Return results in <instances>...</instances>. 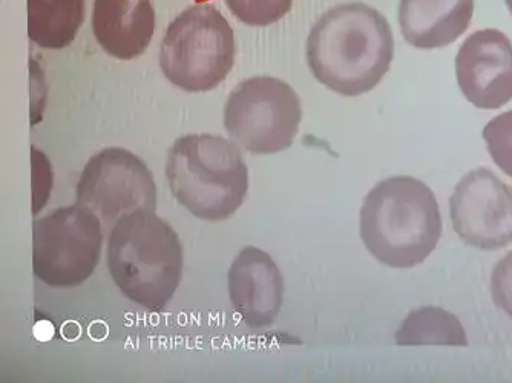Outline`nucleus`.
<instances>
[{
    "label": "nucleus",
    "instance_id": "nucleus-1",
    "mask_svg": "<svg viewBox=\"0 0 512 383\" xmlns=\"http://www.w3.org/2000/svg\"><path fill=\"white\" fill-rule=\"evenodd\" d=\"M315 79L344 97L373 91L390 69L394 39L384 14L362 2L325 11L306 46Z\"/></svg>",
    "mask_w": 512,
    "mask_h": 383
},
{
    "label": "nucleus",
    "instance_id": "nucleus-2",
    "mask_svg": "<svg viewBox=\"0 0 512 383\" xmlns=\"http://www.w3.org/2000/svg\"><path fill=\"white\" fill-rule=\"evenodd\" d=\"M442 215L433 190L413 177H391L368 192L361 209V238L368 252L391 269H413L442 238Z\"/></svg>",
    "mask_w": 512,
    "mask_h": 383
},
{
    "label": "nucleus",
    "instance_id": "nucleus-3",
    "mask_svg": "<svg viewBox=\"0 0 512 383\" xmlns=\"http://www.w3.org/2000/svg\"><path fill=\"white\" fill-rule=\"evenodd\" d=\"M106 264L120 292L140 307L160 311L183 275V247L171 224L154 210L120 218L108 236Z\"/></svg>",
    "mask_w": 512,
    "mask_h": 383
},
{
    "label": "nucleus",
    "instance_id": "nucleus-4",
    "mask_svg": "<svg viewBox=\"0 0 512 383\" xmlns=\"http://www.w3.org/2000/svg\"><path fill=\"white\" fill-rule=\"evenodd\" d=\"M166 178L175 200L209 223L234 217L249 190V169L240 148L220 135L178 138L169 151Z\"/></svg>",
    "mask_w": 512,
    "mask_h": 383
},
{
    "label": "nucleus",
    "instance_id": "nucleus-5",
    "mask_svg": "<svg viewBox=\"0 0 512 383\" xmlns=\"http://www.w3.org/2000/svg\"><path fill=\"white\" fill-rule=\"evenodd\" d=\"M234 30L211 4L183 11L166 30L160 46V68L166 79L188 92L220 86L234 68Z\"/></svg>",
    "mask_w": 512,
    "mask_h": 383
},
{
    "label": "nucleus",
    "instance_id": "nucleus-6",
    "mask_svg": "<svg viewBox=\"0 0 512 383\" xmlns=\"http://www.w3.org/2000/svg\"><path fill=\"white\" fill-rule=\"evenodd\" d=\"M301 100L289 83L276 77H252L230 92L224 108V128L235 145L253 155H270L292 148Z\"/></svg>",
    "mask_w": 512,
    "mask_h": 383
},
{
    "label": "nucleus",
    "instance_id": "nucleus-7",
    "mask_svg": "<svg viewBox=\"0 0 512 383\" xmlns=\"http://www.w3.org/2000/svg\"><path fill=\"white\" fill-rule=\"evenodd\" d=\"M34 275L50 287L71 289L91 278L103 246L102 221L85 207H62L33 224Z\"/></svg>",
    "mask_w": 512,
    "mask_h": 383
},
{
    "label": "nucleus",
    "instance_id": "nucleus-8",
    "mask_svg": "<svg viewBox=\"0 0 512 383\" xmlns=\"http://www.w3.org/2000/svg\"><path fill=\"white\" fill-rule=\"evenodd\" d=\"M76 203L102 221L105 235L120 218L157 207V184L145 161L123 148H106L83 167Z\"/></svg>",
    "mask_w": 512,
    "mask_h": 383
},
{
    "label": "nucleus",
    "instance_id": "nucleus-9",
    "mask_svg": "<svg viewBox=\"0 0 512 383\" xmlns=\"http://www.w3.org/2000/svg\"><path fill=\"white\" fill-rule=\"evenodd\" d=\"M450 215L454 232L474 249L494 252L512 244V187L486 167L459 181Z\"/></svg>",
    "mask_w": 512,
    "mask_h": 383
},
{
    "label": "nucleus",
    "instance_id": "nucleus-10",
    "mask_svg": "<svg viewBox=\"0 0 512 383\" xmlns=\"http://www.w3.org/2000/svg\"><path fill=\"white\" fill-rule=\"evenodd\" d=\"M460 91L479 109H500L512 100V43L499 30H480L456 57Z\"/></svg>",
    "mask_w": 512,
    "mask_h": 383
},
{
    "label": "nucleus",
    "instance_id": "nucleus-11",
    "mask_svg": "<svg viewBox=\"0 0 512 383\" xmlns=\"http://www.w3.org/2000/svg\"><path fill=\"white\" fill-rule=\"evenodd\" d=\"M232 307L250 328L275 322L284 298L283 273L272 256L253 246L244 247L229 270Z\"/></svg>",
    "mask_w": 512,
    "mask_h": 383
},
{
    "label": "nucleus",
    "instance_id": "nucleus-12",
    "mask_svg": "<svg viewBox=\"0 0 512 383\" xmlns=\"http://www.w3.org/2000/svg\"><path fill=\"white\" fill-rule=\"evenodd\" d=\"M92 31L103 50L119 60H132L148 50L155 31L151 0H96Z\"/></svg>",
    "mask_w": 512,
    "mask_h": 383
},
{
    "label": "nucleus",
    "instance_id": "nucleus-13",
    "mask_svg": "<svg viewBox=\"0 0 512 383\" xmlns=\"http://www.w3.org/2000/svg\"><path fill=\"white\" fill-rule=\"evenodd\" d=\"M474 0H401L402 36L417 50H439L470 27Z\"/></svg>",
    "mask_w": 512,
    "mask_h": 383
},
{
    "label": "nucleus",
    "instance_id": "nucleus-14",
    "mask_svg": "<svg viewBox=\"0 0 512 383\" xmlns=\"http://www.w3.org/2000/svg\"><path fill=\"white\" fill-rule=\"evenodd\" d=\"M85 20V0H28V36L45 50L71 45Z\"/></svg>",
    "mask_w": 512,
    "mask_h": 383
},
{
    "label": "nucleus",
    "instance_id": "nucleus-15",
    "mask_svg": "<svg viewBox=\"0 0 512 383\" xmlns=\"http://www.w3.org/2000/svg\"><path fill=\"white\" fill-rule=\"evenodd\" d=\"M394 339L398 345H468L467 334L459 319L440 307L411 311Z\"/></svg>",
    "mask_w": 512,
    "mask_h": 383
},
{
    "label": "nucleus",
    "instance_id": "nucleus-16",
    "mask_svg": "<svg viewBox=\"0 0 512 383\" xmlns=\"http://www.w3.org/2000/svg\"><path fill=\"white\" fill-rule=\"evenodd\" d=\"M230 13L249 27H269L292 10L293 0H224Z\"/></svg>",
    "mask_w": 512,
    "mask_h": 383
},
{
    "label": "nucleus",
    "instance_id": "nucleus-17",
    "mask_svg": "<svg viewBox=\"0 0 512 383\" xmlns=\"http://www.w3.org/2000/svg\"><path fill=\"white\" fill-rule=\"evenodd\" d=\"M483 140L500 171L512 178V111L494 117L483 129Z\"/></svg>",
    "mask_w": 512,
    "mask_h": 383
},
{
    "label": "nucleus",
    "instance_id": "nucleus-18",
    "mask_svg": "<svg viewBox=\"0 0 512 383\" xmlns=\"http://www.w3.org/2000/svg\"><path fill=\"white\" fill-rule=\"evenodd\" d=\"M491 295L500 310L512 318V252L500 259L491 275Z\"/></svg>",
    "mask_w": 512,
    "mask_h": 383
},
{
    "label": "nucleus",
    "instance_id": "nucleus-19",
    "mask_svg": "<svg viewBox=\"0 0 512 383\" xmlns=\"http://www.w3.org/2000/svg\"><path fill=\"white\" fill-rule=\"evenodd\" d=\"M506 5H508L509 11H511L512 14V0H505Z\"/></svg>",
    "mask_w": 512,
    "mask_h": 383
}]
</instances>
